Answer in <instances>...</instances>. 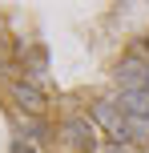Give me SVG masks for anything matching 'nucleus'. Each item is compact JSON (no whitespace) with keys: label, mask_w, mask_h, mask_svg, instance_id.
Masks as SVG:
<instances>
[{"label":"nucleus","mask_w":149,"mask_h":153,"mask_svg":"<svg viewBox=\"0 0 149 153\" xmlns=\"http://www.w3.org/2000/svg\"><path fill=\"white\" fill-rule=\"evenodd\" d=\"M89 121L101 125V129L109 133L117 145H121V141H129V121H125V113H121L117 101H105V97H101V101H93V109H89Z\"/></svg>","instance_id":"obj_1"},{"label":"nucleus","mask_w":149,"mask_h":153,"mask_svg":"<svg viewBox=\"0 0 149 153\" xmlns=\"http://www.w3.org/2000/svg\"><path fill=\"white\" fill-rule=\"evenodd\" d=\"M61 137H64V145L73 153H97V125L89 117H64Z\"/></svg>","instance_id":"obj_2"},{"label":"nucleus","mask_w":149,"mask_h":153,"mask_svg":"<svg viewBox=\"0 0 149 153\" xmlns=\"http://www.w3.org/2000/svg\"><path fill=\"white\" fill-rule=\"evenodd\" d=\"M117 85H121V93L125 89H149V61L141 53H129V56H121V65H117Z\"/></svg>","instance_id":"obj_3"},{"label":"nucleus","mask_w":149,"mask_h":153,"mask_svg":"<svg viewBox=\"0 0 149 153\" xmlns=\"http://www.w3.org/2000/svg\"><path fill=\"white\" fill-rule=\"evenodd\" d=\"M12 101H16V109L20 113H28V117H40L48 109V97H44V89H40L36 81H12Z\"/></svg>","instance_id":"obj_4"},{"label":"nucleus","mask_w":149,"mask_h":153,"mask_svg":"<svg viewBox=\"0 0 149 153\" xmlns=\"http://www.w3.org/2000/svg\"><path fill=\"white\" fill-rule=\"evenodd\" d=\"M117 105H121V113H125V117L149 121V89H125Z\"/></svg>","instance_id":"obj_5"},{"label":"nucleus","mask_w":149,"mask_h":153,"mask_svg":"<svg viewBox=\"0 0 149 153\" xmlns=\"http://www.w3.org/2000/svg\"><path fill=\"white\" fill-rule=\"evenodd\" d=\"M16 53L28 61V69H32V73H44V48H40V45H32V48H16Z\"/></svg>","instance_id":"obj_6"},{"label":"nucleus","mask_w":149,"mask_h":153,"mask_svg":"<svg viewBox=\"0 0 149 153\" xmlns=\"http://www.w3.org/2000/svg\"><path fill=\"white\" fill-rule=\"evenodd\" d=\"M12 153H36V145H32L28 137H16L12 141Z\"/></svg>","instance_id":"obj_7"},{"label":"nucleus","mask_w":149,"mask_h":153,"mask_svg":"<svg viewBox=\"0 0 149 153\" xmlns=\"http://www.w3.org/2000/svg\"><path fill=\"white\" fill-rule=\"evenodd\" d=\"M8 69H12V56H8L4 40H0V76H8Z\"/></svg>","instance_id":"obj_8"}]
</instances>
